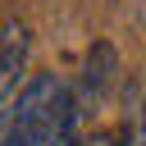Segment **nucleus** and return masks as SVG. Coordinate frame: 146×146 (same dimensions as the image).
Segmentation results:
<instances>
[{"label":"nucleus","instance_id":"obj_1","mask_svg":"<svg viewBox=\"0 0 146 146\" xmlns=\"http://www.w3.org/2000/svg\"><path fill=\"white\" fill-rule=\"evenodd\" d=\"M73 91L55 73H41L5 105V146H73Z\"/></svg>","mask_w":146,"mask_h":146},{"label":"nucleus","instance_id":"obj_2","mask_svg":"<svg viewBox=\"0 0 146 146\" xmlns=\"http://www.w3.org/2000/svg\"><path fill=\"white\" fill-rule=\"evenodd\" d=\"M23 64H27V27H23L18 18H9V23H5V68H0V91H5V105L18 96Z\"/></svg>","mask_w":146,"mask_h":146},{"label":"nucleus","instance_id":"obj_3","mask_svg":"<svg viewBox=\"0 0 146 146\" xmlns=\"http://www.w3.org/2000/svg\"><path fill=\"white\" fill-rule=\"evenodd\" d=\"M73 146H91V141H73ZM100 146H114V137H100Z\"/></svg>","mask_w":146,"mask_h":146},{"label":"nucleus","instance_id":"obj_4","mask_svg":"<svg viewBox=\"0 0 146 146\" xmlns=\"http://www.w3.org/2000/svg\"><path fill=\"white\" fill-rule=\"evenodd\" d=\"M141 141H146V114H141Z\"/></svg>","mask_w":146,"mask_h":146}]
</instances>
